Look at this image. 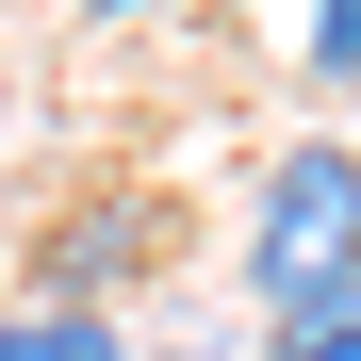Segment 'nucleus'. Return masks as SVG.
<instances>
[{"mask_svg":"<svg viewBox=\"0 0 361 361\" xmlns=\"http://www.w3.org/2000/svg\"><path fill=\"white\" fill-rule=\"evenodd\" d=\"M345 279H361V148L295 132L263 164V197H247V295H263V329H295V312H329Z\"/></svg>","mask_w":361,"mask_h":361,"instance_id":"obj_1","label":"nucleus"},{"mask_svg":"<svg viewBox=\"0 0 361 361\" xmlns=\"http://www.w3.org/2000/svg\"><path fill=\"white\" fill-rule=\"evenodd\" d=\"M148 197H66L49 214V247H33V295L49 312H115V279H148Z\"/></svg>","mask_w":361,"mask_h":361,"instance_id":"obj_2","label":"nucleus"},{"mask_svg":"<svg viewBox=\"0 0 361 361\" xmlns=\"http://www.w3.org/2000/svg\"><path fill=\"white\" fill-rule=\"evenodd\" d=\"M0 361H132V329H115V312H49V295H17V312H0Z\"/></svg>","mask_w":361,"mask_h":361,"instance_id":"obj_3","label":"nucleus"},{"mask_svg":"<svg viewBox=\"0 0 361 361\" xmlns=\"http://www.w3.org/2000/svg\"><path fill=\"white\" fill-rule=\"evenodd\" d=\"M263 361H361V279L329 295V312H295V329H263Z\"/></svg>","mask_w":361,"mask_h":361,"instance_id":"obj_4","label":"nucleus"},{"mask_svg":"<svg viewBox=\"0 0 361 361\" xmlns=\"http://www.w3.org/2000/svg\"><path fill=\"white\" fill-rule=\"evenodd\" d=\"M312 82H361V0H312Z\"/></svg>","mask_w":361,"mask_h":361,"instance_id":"obj_5","label":"nucleus"},{"mask_svg":"<svg viewBox=\"0 0 361 361\" xmlns=\"http://www.w3.org/2000/svg\"><path fill=\"white\" fill-rule=\"evenodd\" d=\"M82 17H180V0H82Z\"/></svg>","mask_w":361,"mask_h":361,"instance_id":"obj_6","label":"nucleus"}]
</instances>
